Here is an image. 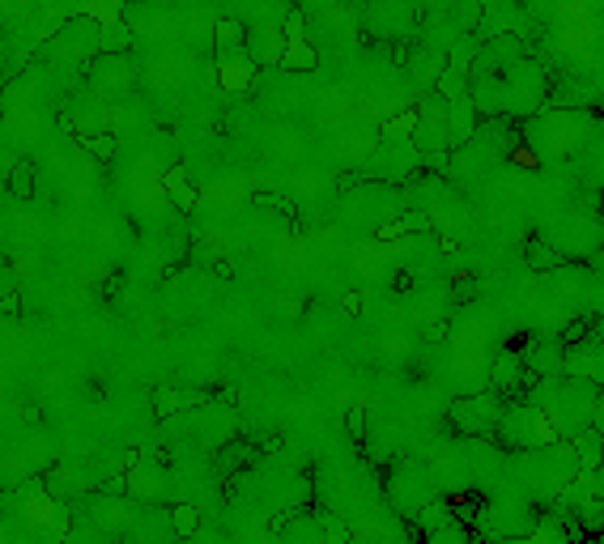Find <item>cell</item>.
I'll return each mask as SVG.
<instances>
[{"label":"cell","mask_w":604,"mask_h":544,"mask_svg":"<svg viewBox=\"0 0 604 544\" xmlns=\"http://www.w3.org/2000/svg\"><path fill=\"white\" fill-rule=\"evenodd\" d=\"M499 439L506 446H541L554 443V430H550V417L532 404H515V408H503L499 417Z\"/></svg>","instance_id":"cell-1"},{"label":"cell","mask_w":604,"mask_h":544,"mask_svg":"<svg viewBox=\"0 0 604 544\" xmlns=\"http://www.w3.org/2000/svg\"><path fill=\"white\" fill-rule=\"evenodd\" d=\"M499 417H503V408H499V396L494 392H486V396H468V400H455L452 404V421L460 434H494L499 430Z\"/></svg>","instance_id":"cell-2"},{"label":"cell","mask_w":604,"mask_h":544,"mask_svg":"<svg viewBox=\"0 0 604 544\" xmlns=\"http://www.w3.org/2000/svg\"><path fill=\"white\" fill-rule=\"evenodd\" d=\"M566 375L592 383L596 392H604V341L592 332L579 345H566Z\"/></svg>","instance_id":"cell-3"},{"label":"cell","mask_w":604,"mask_h":544,"mask_svg":"<svg viewBox=\"0 0 604 544\" xmlns=\"http://www.w3.org/2000/svg\"><path fill=\"white\" fill-rule=\"evenodd\" d=\"M90 523H95V532L99 536H119V532H128L133 528V502L119 494H95L90 502Z\"/></svg>","instance_id":"cell-4"},{"label":"cell","mask_w":604,"mask_h":544,"mask_svg":"<svg viewBox=\"0 0 604 544\" xmlns=\"http://www.w3.org/2000/svg\"><path fill=\"white\" fill-rule=\"evenodd\" d=\"M162 472L153 468V464H146V459H137L128 472H124V494H128V502H158L162 497Z\"/></svg>","instance_id":"cell-5"},{"label":"cell","mask_w":604,"mask_h":544,"mask_svg":"<svg viewBox=\"0 0 604 544\" xmlns=\"http://www.w3.org/2000/svg\"><path fill=\"white\" fill-rule=\"evenodd\" d=\"M417 523H421V532H426V536H435V532L452 528V523H455V510L448 506V502H426V506L417 510Z\"/></svg>","instance_id":"cell-6"},{"label":"cell","mask_w":604,"mask_h":544,"mask_svg":"<svg viewBox=\"0 0 604 544\" xmlns=\"http://www.w3.org/2000/svg\"><path fill=\"white\" fill-rule=\"evenodd\" d=\"M524 255H528V268H532V273H557V268H562V255L550 251L545 239H528Z\"/></svg>","instance_id":"cell-7"},{"label":"cell","mask_w":604,"mask_h":544,"mask_svg":"<svg viewBox=\"0 0 604 544\" xmlns=\"http://www.w3.org/2000/svg\"><path fill=\"white\" fill-rule=\"evenodd\" d=\"M197 528H201V510L188 506V502H175V506H171V532H175L179 541H188V536H197Z\"/></svg>","instance_id":"cell-8"},{"label":"cell","mask_w":604,"mask_h":544,"mask_svg":"<svg viewBox=\"0 0 604 544\" xmlns=\"http://www.w3.org/2000/svg\"><path fill=\"white\" fill-rule=\"evenodd\" d=\"M4 188H9V197L13 200H30L35 197V166H30V162H13Z\"/></svg>","instance_id":"cell-9"},{"label":"cell","mask_w":604,"mask_h":544,"mask_svg":"<svg viewBox=\"0 0 604 544\" xmlns=\"http://www.w3.org/2000/svg\"><path fill=\"white\" fill-rule=\"evenodd\" d=\"M426 544H473V536H468V528H464V523H452V528H443V532L426 536Z\"/></svg>","instance_id":"cell-10"},{"label":"cell","mask_w":604,"mask_h":544,"mask_svg":"<svg viewBox=\"0 0 604 544\" xmlns=\"http://www.w3.org/2000/svg\"><path fill=\"white\" fill-rule=\"evenodd\" d=\"M153 404H158V417H166V413H179L184 396H179V392H166V388H158V392H153Z\"/></svg>","instance_id":"cell-11"},{"label":"cell","mask_w":604,"mask_h":544,"mask_svg":"<svg viewBox=\"0 0 604 544\" xmlns=\"http://www.w3.org/2000/svg\"><path fill=\"white\" fill-rule=\"evenodd\" d=\"M350 434H353V443L366 439V413H362V408H350Z\"/></svg>","instance_id":"cell-12"},{"label":"cell","mask_w":604,"mask_h":544,"mask_svg":"<svg viewBox=\"0 0 604 544\" xmlns=\"http://www.w3.org/2000/svg\"><path fill=\"white\" fill-rule=\"evenodd\" d=\"M592 421H596V430L604 434V392L596 396V408H592Z\"/></svg>","instance_id":"cell-13"}]
</instances>
